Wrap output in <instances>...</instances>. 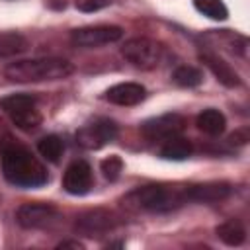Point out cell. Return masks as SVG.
<instances>
[{
    "instance_id": "obj_5",
    "label": "cell",
    "mask_w": 250,
    "mask_h": 250,
    "mask_svg": "<svg viewBox=\"0 0 250 250\" xmlns=\"http://www.w3.org/2000/svg\"><path fill=\"white\" fill-rule=\"evenodd\" d=\"M121 55L133 66L150 70V68H156V64L160 62L162 47L148 37H133L125 41V45L121 47Z\"/></svg>"
},
{
    "instance_id": "obj_11",
    "label": "cell",
    "mask_w": 250,
    "mask_h": 250,
    "mask_svg": "<svg viewBox=\"0 0 250 250\" xmlns=\"http://www.w3.org/2000/svg\"><path fill=\"white\" fill-rule=\"evenodd\" d=\"M62 188L72 195H82L92 188V168L84 160L72 162L62 178Z\"/></svg>"
},
{
    "instance_id": "obj_23",
    "label": "cell",
    "mask_w": 250,
    "mask_h": 250,
    "mask_svg": "<svg viewBox=\"0 0 250 250\" xmlns=\"http://www.w3.org/2000/svg\"><path fill=\"white\" fill-rule=\"evenodd\" d=\"M80 12H98L111 4V0H76L74 2Z\"/></svg>"
},
{
    "instance_id": "obj_18",
    "label": "cell",
    "mask_w": 250,
    "mask_h": 250,
    "mask_svg": "<svg viewBox=\"0 0 250 250\" xmlns=\"http://www.w3.org/2000/svg\"><path fill=\"white\" fill-rule=\"evenodd\" d=\"M27 49V39L16 31H0V59L20 55Z\"/></svg>"
},
{
    "instance_id": "obj_9",
    "label": "cell",
    "mask_w": 250,
    "mask_h": 250,
    "mask_svg": "<svg viewBox=\"0 0 250 250\" xmlns=\"http://www.w3.org/2000/svg\"><path fill=\"white\" fill-rule=\"evenodd\" d=\"M117 215L107 211V209H88L82 215L76 217L74 229L80 234L86 236H94V234H104L111 229L117 227Z\"/></svg>"
},
{
    "instance_id": "obj_2",
    "label": "cell",
    "mask_w": 250,
    "mask_h": 250,
    "mask_svg": "<svg viewBox=\"0 0 250 250\" xmlns=\"http://www.w3.org/2000/svg\"><path fill=\"white\" fill-rule=\"evenodd\" d=\"M188 203L186 186H145L125 195L123 205L133 211H172Z\"/></svg>"
},
{
    "instance_id": "obj_10",
    "label": "cell",
    "mask_w": 250,
    "mask_h": 250,
    "mask_svg": "<svg viewBox=\"0 0 250 250\" xmlns=\"http://www.w3.org/2000/svg\"><path fill=\"white\" fill-rule=\"evenodd\" d=\"M186 129V117L178 113H164L143 123V135L150 141H166Z\"/></svg>"
},
{
    "instance_id": "obj_21",
    "label": "cell",
    "mask_w": 250,
    "mask_h": 250,
    "mask_svg": "<svg viewBox=\"0 0 250 250\" xmlns=\"http://www.w3.org/2000/svg\"><path fill=\"white\" fill-rule=\"evenodd\" d=\"M174 82L178 86H184V88H193V86H199L201 80H203V74L195 68V66H178L174 70Z\"/></svg>"
},
{
    "instance_id": "obj_4",
    "label": "cell",
    "mask_w": 250,
    "mask_h": 250,
    "mask_svg": "<svg viewBox=\"0 0 250 250\" xmlns=\"http://www.w3.org/2000/svg\"><path fill=\"white\" fill-rule=\"evenodd\" d=\"M0 107L10 119L23 131H33L41 123V115L35 109V98L31 94H12L0 100Z\"/></svg>"
},
{
    "instance_id": "obj_22",
    "label": "cell",
    "mask_w": 250,
    "mask_h": 250,
    "mask_svg": "<svg viewBox=\"0 0 250 250\" xmlns=\"http://www.w3.org/2000/svg\"><path fill=\"white\" fill-rule=\"evenodd\" d=\"M100 168H102L104 176H105L109 182H113V180L119 178V174H121V170H123V160H121L117 154H111V156H107L105 160H102Z\"/></svg>"
},
{
    "instance_id": "obj_8",
    "label": "cell",
    "mask_w": 250,
    "mask_h": 250,
    "mask_svg": "<svg viewBox=\"0 0 250 250\" xmlns=\"http://www.w3.org/2000/svg\"><path fill=\"white\" fill-rule=\"evenodd\" d=\"M123 37V29L119 25H86L74 29L70 39L78 47H100L107 43H115Z\"/></svg>"
},
{
    "instance_id": "obj_12",
    "label": "cell",
    "mask_w": 250,
    "mask_h": 250,
    "mask_svg": "<svg viewBox=\"0 0 250 250\" xmlns=\"http://www.w3.org/2000/svg\"><path fill=\"white\" fill-rule=\"evenodd\" d=\"M186 193H188V201H203V203H211V201H221V199L229 197V193H230V186L225 184V182L195 184V186H186Z\"/></svg>"
},
{
    "instance_id": "obj_19",
    "label": "cell",
    "mask_w": 250,
    "mask_h": 250,
    "mask_svg": "<svg viewBox=\"0 0 250 250\" xmlns=\"http://www.w3.org/2000/svg\"><path fill=\"white\" fill-rule=\"evenodd\" d=\"M37 148H39L41 156H43L45 160H49V162H59V158L62 156V150H64L62 141H61L57 135H47V137H43V139L39 141Z\"/></svg>"
},
{
    "instance_id": "obj_20",
    "label": "cell",
    "mask_w": 250,
    "mask_h": 250,
    "mask_svg": "<svg viewBox=\"0 0 250 250\" xmlns=\"http://www.w3.org/2000/svg\"><path fill=\"white\" fill-rule=\"evenodd\" d=\"M193 6L197 8V12L211 20H225L229 16V10L223 0H193Z\"/></svg>"
},
{
    "instance_id": "obj_13",
    "label": "cell",
    "mask_w": 250,
    "mask_h": 250,
    "mask_svg": "<svg viewBox=\"0 0 250 250\" xmlns=\"http://www.w3.org/2000/svg\"><path fill=\"white\" fill-rule=\"evenodd\" d=\"M199 59L205 62V66L217 76V80L221 82V84H225L227 88H234V86H238L240 84V78H238V74H236V70L229 64V62H225L219 55H215V53H201L199 55Z\"/></svg>"
},
{
    "instance_id": "obj_15",
    "label": "cell",
    "mask_w": 250,
    "mask_h": 250,
    "mask_svg": "<svg viewBox=\"0 0 250 250\" xmlns=\"http://www.w3.org/2000/svg\"><path fill=\"white\" fill-rule=\"evenodd\" d=\"M217 236H219L225 244H229V246H238V244L244 242L246 230H244V225H242L240 221L229 219V221H225V223H221V225L217 227Z\"/></svg>"
},
{
    "instance_id": "obj_6",
    "label": "cell",
    "mask_w": 250,
    "mask_h": 250,
    "mask_svg": "<svg viewBox=\"0 0 250 250\" xmlns=\"http://www.w3.org/2000/svg\"><path fill=\"white\" fill-rule=\"evenodd\" d=\"M115 137H117V125L111 119H105V117H98V119L86 123L76 133L78 145L88 148V150L102 148L104 145L111 143Z\"/></svg>"
},
{
    "instance_id": "obj_25",
    "label": "cell",
    "mask_w": 250,
    "mask_h": 250,
    "mask_svg": "<svg viewBox=\"0 0 250 250\" xmlns=\"http://www.w3.org/2000/svg\"><path fill=\"white\" fill-rule=\"evenodd\" d=\"M59 248H84L78 240H62L61 244H59Z\"/></svg>"
},
{
    "instance_id": "obj_16",
    "label": "cell",
    "mask_w": 250,
    "mask_h": 250,
    "mask_svg": "<svg viewBox=\"0 0 250 250\" xmlns=\"http://www.w3.org/2000/svg\"><path fill=\"white\" fill-rule=\"evenodd\" d=\"M225 125H227L225 115H223L219 109H205V111H201V113L197 115V127H199L203 133L211 135V137L221 135V133L225 131Z\"/></svg>"
},
{
    "instance_id": "obj_17",
    "label": "cell",
    "mask_w": 250,
    "mask_h": 250,
    "mask_svg": "<svg viewBox=\"0 0 250 250\" xmlns=\"http://www.w3.org/2000/svg\"><path fill=\"white\" fill-rule=\"evenodd\" d=\"M191 154V143L182 137H170L160 148V156L166 160H184Z\"/></svg>"
},
{
    "instance_id": "obj_14",
    "label": "cell",
    "mask_w": 250,
    "mask_h": 250,
    "mask_svg": "<svg viewBox=\"0 0 250 250\" xmlns=\"http://www.w3.org/2000/svg\"><path fill=\"white\" fill-rule=\"evenodd\" d=\"M145 98V88L137 82H121L105 92V100L117 105H135Z\"/></svg>"
},
{
    "instance_id": "obj_1",
    "label": "cell",
    "mask_w": 250,
    "mask_h": 250,
    "mask_svg": "<svg viewBox=\"0 0 250 250\" xmlns=\"http://www.w3.org/2000/svg\"><path fill=\"white\" fill-rule=\"evenodd\" d=\"M0 162L4 178L20 188H39L47 182L45 166L31 154V150L10 135H4L0 141Z\"/></svg>"
},
{
    "instance_id": "obj_3",
    "label": "cell",
    "mask_w": 250,
    "mask_h": 250,
    "mask_svg": "<svg viewBox=\"0 0 250 250\" xmlns=\"http://www.w3.org/2000/svg\"><path fill=\"white\" fill-rule=\"evenodd\" d=\"M72 64L64 59L47 57V59H27L10 62L4 68V74L12 82H41V80H61L72 72Z\"/></svg>"
},
{
    "instance_id": "obj_24",
    "label": "cell",
    "mask_w": 250,
    "mask_h": 250,
    "mask_svg": "<svg viewBox=\"0 0 250 250\" xmlns=\"http://www.w3.org/2000/svg\"><path fill=\"white\" fill-rule=\"evenodd\" d=\"M229 141H230V143H240V145H244V143L248 141V129H240V131L232 133Z\"/></svg>"
},
{
    "instance_id": "obj_7",
    "label": "cell",
    "mask_w": 250,
    "mask_h": 250,
    "mask_svg": "<svg viewBox=\"0 0 250 250\" xmlns=\"http://www.w3.org/2000/svg\"><path fill=\"white\" fill-rule=\"evenodd\" d=\"M16 219L23 229H49L61 221V213L47 203H23Z\"/></svg>"
}]
</instances>
